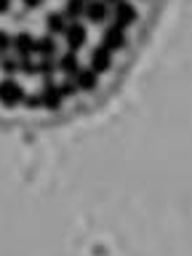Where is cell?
Wrapping results in <instances>:
<instances>
[{
  "label": "cell",
  "instance_id": "1",
  "mask_svg": "<svg viewBox=\"0 0 192 256\" xmlns=\"http://www.w3.org/2000/svg\"><path fill=\"white\" fill-rule=\"evenodd\" d=\"M19 102H24V88L16 80H0V104L3 107H16Z\"/></svg>",
  "mask_w": 192,
  "mask_h": 256
},
{
  "label": "cell",
  "instance_id": "2",
  "mask_svg": "<svg viewBox=\"0 0 192 256\" xmlns=\"http://www.w3.org/2000/svg\"><path fill=\"white\" fill-rule=\"evenodd\" d=\"M62 35L67 38L70 51H78V48H83V46H86V40H88V32H86V27H83V24H80L78 19H75V22H70L67 27H64Z\"/></svg>",
  "mask_w": 192,
  "mask_h": 256
},
{
  "label": "cell",
  "instance_id": "3",
  "mask_svg": "<svg viewBox=\"0 0 192 256\" xmlns=\"http://www.w3.org/2000/svg\"><path fill=\"white\" fill-rule=\"evenodd\" d=\"M102 46L107 48V51H120V48H126V32H123V27L112 24V27L104 30V35H102Z\"/></svg>",
  "mask_w": 192,
  "mask_h": 256
},
{
  "label": "cell",
  "instance_id": "4",
  "mask_svg": "<svg viewBox=\"0 0 192 256\" xmlns=\"http://www.w3.org/2000/svg\"><path fill=\"white\" fill-rule=\"evenodd\" d=\"M40 107H48V110H59V107H62L59 86H54V83H51V78H46L43 91H40Z\"/></svg>",
  "mask_w": 192,
  "mask_h": 256
},
{
  "label": "cell",
  "instance_id": "5",
  "mask_svg": "<svg viewBox=\"0 0 192 256\" xmlns=\"http://www.w3.org/2000/svg\"><path fill=\"white\" fill-rule=\"evenodd\" d=\"M112 6H115V24L118 27L126 30V27H131V24L136 22V8L128 3V0H115Z\"/></svg>",
  "mask_w": 192,
  "mask_h": 256
},
{
  "label": "cell",
  "instance_id": "6",
  "mask_svg": "<svg viewBox=\"0 0 192 256\" xmlns=\"http://www.w3.org/2000/svg\"><path fill=\"white\" fill-rule=\"evenodd\" d=\"M83 16L91 24H102V22H107V16H110V8L104 0H88L86 8H83Z\"/></svg>",
  "mask_w": 192,
  "mask_h": 256
},
{
  "label": "cell",
  "instance_id": "7",
  "mask_svg": "<svg viewBox=\"0 0 192 256\" xmlns=\"http://www.w3.org/2000/svg\"><path fill=\"white\" fill-rule=\"evenodd\" d=\"M72 80H75L78 91H94L96 83H99V72L91 70V67H80L75 75H72Z\"/></svg>",
  "mask_w": 192,
  "mask_h": 256
},
{
  "label": "cell",
  "instance_id": "8",
  "mask_svg": "<svg viewBox=\"0 0 192 256\" xmlns=\"http://www.w3.org/2000/svg\"><path fill=\"white\" fill-rule=\"evenodd\" d=\"M110 67H112V51H107L104 46L94 48L91 51V70H96L102 75V72H107Z\"/></svg>",
  "mask_w": 192,
  "mask_h": 256
},
{
  "label": "cell",
  "instance_id": "9",
  "mask_svg": "<svg viewBox=\"0 0 192 256\" xmlns=\"http://www.w3.org/2000/svg\"><path fill=\"white\" fill-rule=\"evenodd\" d=\"M11 48L16 51V56H32L35 54V38L30 32H19L14 40H11Z\"/></svg>",
  "mask_w": 192,
  "mask_h": 256
},
{
  "label": "cell",
  "instance_id": "10",
  "mask_svg": "<svg viewBox=\"0 0 192 256\" xmlns=\"http://www.w3.org/2000/svg\"><path fill=\"white\" fill-rule=\"evenodd\" d=\"M56 70H62L64 75H75V72L80 70V62H78V51H70V54H64L59 62H56Z\"/></svg>",
  "mask_w": 192,
  "mask_h": 256
},
{
  "label": "cell",
  "instance_id": "11",
  "mask_svg": "<svg viewBox=\"0 0 192 256\" xmlns=\"http://www.w3.org/2000/svg\"><path fill=\"white\" fill-rule=\"evenodd\" d=\"M64 27H67L64 14H48V16H46V30H48V35H62Z\"/></svg>",
  "mask_w": 192,
  "mask_h": 256
},
{
  "label": "cell",
  "instance_id": "12",
  "mask_svg": "<svg viewBox=\"0 0 192 256\" xmlns=\"http://www.w3.org/2000/svg\"><path fill=\"white\" fill-rule=\"evenodd\" d=\"M35 54H40V56H56V40H54V35H46V38L35 40Z\"/></svg>",
  "mask_w": 192,
  "mask_h": 256
},
{
  "label": "cell",
  "instance_id": "13",
  "mask_svg": "<svg viewBox=\"0 0 192 256\" xmlns=\"http://www.w3.org/2000/svg\"><path fill=\"white\" fill-rule=\"evenodd\" d=\"M83 8H86V0H67V6H64V19L75 22L83 16Z\"/></svg>",
  "mask_w": 192,
  "mask_h": 256
},
{
  "label": "cell",
  "instance_id": "14",
  "mask_svg": "<svg viewBox=\"0 0 192 256\" xmlns=\"http://www.w3.org/2000/svg\"><path fill=\"white\" fill-rule=\"evenodd\" d=\"M54 70H56V62H54V56H40V62H38V75H43V78H51V75H54Z\"/></svg>",
  "mask_w": 192,
  "mask_h": 256
},
{
  "label": "cell",
  "instance_id": "15",
  "mask_svg": "<svg viewBox=\"0 0 192 256\" xmlns=\"http://www.w3.org/2000/svg\"><path fill=\"white\" fill-rule=\"evenodd\" d=\"M19 72H24V75H38V64H32L30 56H19Z\"/></svg>",
  "mask_w": 192,
  "mask_h": 256
},
{
  "label": "cell",
  "instance_id": "16",
  "mask_svg": "<svg viewBox=\"0 0 192 256\" xmlns=\"http://www.w3.org/2000/svg\"><path fill=\"white\" fill-rule=\"evenodd\" d=\"M0 67H3L6 75H14V72H19V62H16V59H3V62H0Z\"/></svg>",
  "mask_w": 192,
  "mask_h": 256
},
{
  "label": "cell",
  "instance_id": "17",
  "mask_svg": "<svg viewBox=\"0 0 192 256\" xmlns=\"http://www.w3.org/2000/svg\"><path fill=\"white\" fill-rule=\"evenodd\" d=\"M75 91H78L75 80H67V83H62V86H59V94H62V99H64V96H75Z\"/></svg>",
  "mask_w": 192,
  "mask_h": 256
},
{
  "label": "cell",
  "instance_id": "18",
  "mask_svg": "<svg viewBox=\"0 0 192 256\" xmlns=\"http://www.w3.org/2000/svg\"><path fill=\"white\" fill-rule=\"evenodd\" d=\"M11 35H8V32H3V30H0V54H6L8 51V48H11Z\"/></svg>",
  "mask_w": 192,
  "mask_h": 256
},
{
  "label": "cell",
  "instance_id": "19",
  "mask_svg": "<svg viewBox=\"0 0 192 256\" xmlns=\"http://www.w3.org/2000/svg\"><path fill=\"white\" fill-rule=\"evenodd\" d=\"M24 104H27L30 110H35V107H40V94H38V96H27V94H24Z\"/></svg>",
  "mask_w": 192,
  "mask_h": 256
},
{
  "label": "cell",
  "instance_id": "20",
  "mask_svg": "<svg viewBox=\"0 0 192 256\" xmlns=\"http://www.w3.org/2000/svg\"><path fill=\"white\" fill-rule=\"evenodd\" d=\"M24 6H27V8H40V6H43V0H24Z\"/></svg>",
  "mask_w": 192,
  "mask_h": 256
},
{
  "label": "cell",
  "instance_id": "21",
  "mask_svg": "<svg viewBox=\"0 0 192 256\" xmlns=\"http://www.w3.org/2000/svg\"><path fill=\"white\" fill-rule=\"evenodd\" d=\"M11 8V0H0V14H6Z\"/></svg>",
  "mask_w": 192,
  "mask_h": 256
},
{
  "label": "cell",
  "instance_id": "22",
  "mask_svg": "<svg viewBox=\"0 0 192 256\" xmlns=\"http://www.w3.org/2000/svg\"><path fill=\"white\" fill-rule=\"evenodd\" d=\"M104 3H115V0H104Z\"/></svg>",
  "mask_w": 192,
  "mask_h": 256
},
{
  "label": "cell",
  "instance_id": "23",
  "mask_svg": "<svg viewBox=\"0 0 192 256\" xmlns=\"http://www.w3.org/2000/svg\"><path fill=\"white\" fill-rule=\"evenodd\" d=\"M86 3H88V0H86Z\"/></svg>",
  "mask_w": 192,
  "mask_h": 256
}]
</instances>
